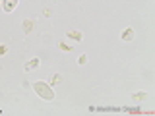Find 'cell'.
I'll return each instance as SVG.
<instances>
[{
    "label": "cell",
    "instance_id": "cell-1",
    "mask_svg": "<svg viewBox=\"0 0 155 116\" xmlns=\"http://www.w3.org/2000/svg\"><path fill=\"white\" fill-rule=\"evenodd\" d=\"M33 89H35L37 95L41 97V99H45V101H52V99H54V93H52V89H51L47 83H43V81H37V83H33Z\"/></svg>",
    "mask_w": 155,
    "mask_h": 116
},
{
    "label": "cell",
    "instance_id": "cell-2",
    "mask_svg": "<svg viewBox=\"0 0 155 116\" xmlns=\"http://www.w3.org/2000/svg\"><path fill=\"white\" fill-rule=\"evenodd\" d=\"M16 6H18V0H4L2 2V8L6 10V12H14Z\"/></svg>",
    "mask_w": 155,
    "mask_h": 116
},
{
    "label": "cell",
    "instance_id": "cell-3",
    "mask_svg": "<svg viewBox=\"0 0 155 116\" xmlns=\"http://www.w3.org/2000/svg\"><path fill=\"white\" fill-rule=\"evenodd\" d=\"M120 37H122V41H132V37H134V29H132V27H126Z\"/></svg>",
    "mask_w": 155,
    "mask_h": 116
},
{
    "label": "cell",
    "instance_id": "cell-4",
    "mask_svg": "<svg viewBox=\"0 0 155 116\" xmlns=\"http://www.w3.org/2000/svg\"><path fill=\"white\" fill-rule=\"evenodd\" d=\"M35 68H39V58H31V60L25 64V70H35Z\"/></svg>",
    "mask_w": 155,
    "mask_h": 116
},
{
    "label": "cell",
    "instance_id": "cell-5",
    "mask_svg": "<svg viewBox=\"0 0 155 116\" xmlns=\"http://www.w3.org/2000/svg\"><path fill=\"white\" fill-rule=\"evenodd\" d=\"M68 37H70V39H76V41H81V37H84V35H81L80 31H68Z\"/></svg>",
    "mask_w": 155,
    "mask_h": 116
},
{
    "label": "cell",
    "instance_id": "cell-6",
    "mask_svg": "<svg viewBox=\"0 0 155 116\" xmlns=\"http://www.w3.org/2000/svg\"><path fill=\"white\" fill-rule=\"evenodd\" d=\"M134 99L136 101H143V99H147V93H145V91H138V93H134Z\"/></svg>",
    "mask_w": 155,
    "mask_h": 116
},
{
    "label": "cell",
    "instance_id": "cell-7",
    "mask_svg": "<svg viewBox=\"0 0 155 116\" xmlns=\"http://www.w3.org/2000/svg\"><path fill=\"white\" fill-rule=\"evenodd\" d=\"M23 29H25V33H31V29H33V21H31V19H25V21H23Z\"/></svg>",
    "mask_w": 155,
    "mask_h": 116
},
{
    "label": "cell",
    "instance_id": "cell-8",
    "mask_svg": "<svg viewBox=\"0 0 155 116\" xmlns=\"http://www.w3.org/2000/svg\"><path fill=\"white\" fill-rule=\"evenodd\" d=\"M60 81H62V76L60 74H54V76H52V85H58Z\"/></svg>",
    "mask_w": 155,
    "mask_h": 116
},
{
    "label": "cell",
    "instance_id": "cell-9",
    "mask_svg": "<svg viewBox=\"0 0 155 116\" xmlns=\"http://www.w3.org/2000/svg\"><path fill=\"white\" fill-rule=\"evenodd\" d=\"M62 48V50H66V52H72V47H68V45H64V43H60V45H58Z\"/></svg>",
    "mask_w": 155,
    "mask_h": 116
},
{
    "label": "cell",
    "instance_id": "cell-10",
    "mask_svg": "<svg viewBox=\"0 0 155 116\" xmlns=\"http://www.w3.org/2000/svg\"><path fill=\"white\" fill-rule=\"evenodd\" d=\"M85 62H87V56H85V54H81V56H80V60H78V64H81V66H84Z\"/></svg>",
    "mask_w": 155,
    "mask_h": 116
},
{
    "label": "cell",
    "instance_id": "cell-11",
    "mask_svg": "<svg viewBox=\"0 0 155 116\" xmlns=\"http://www.w3.org/2000/svg\"><path fill=\"white\" fill-rule=\"evenodd\" d=\"M8 52V47L6 45H0V54H6Z\"/></svg>",
    "mask_w": 155,
    "mask_h": 116
}]
</instances>
